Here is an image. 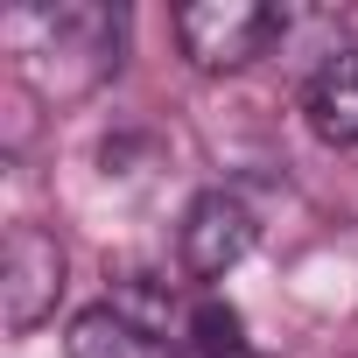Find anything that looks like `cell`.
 I'll use <instances>...</instances> for the list:
<instances>
[{
	"label": "cell",
	"mask_w": 358,
	"mask_h": 358,
	"mask_svg": "<svg viewBox=\"0 0 358 358\" xmlns=\"http://www.w3.org/2000/svg\"><path fill=\"white\" fill-rule=\"evenodd\" d=\"M309 127L330 148H358V50H337L309 78Z\"/></svg>",
	"instance_id": "cell-5"
},
{
	"label": "cell",
	"mask_w": 358,
	"mask_h": 358,
	"mask_svg": "<svg viewBox=\"0 0 358 358\" xmlns=\"http://www.w3.org/2000/svg\"><path fill=\"white\" fill-rule=\"evenodd\" d=\"M64 295V246L43 225H15L0 246V316L8 330H36L43 316H57Z\"/></svg>",
	"instance_id": "cell-3"
},
{
	"label": "cell",
	"mask_w": 358,
	"mask_h": 358,
	"mask_svg": "<svg viewBox=\"0 0 358 358\" xmlns=\"http://www.w3.org/2000/svg\"><path fill=\"white\" fill-rule=\"evenodd\" d=\"M190 351H197V358H239V351H246V344H239V309H225L218 295L197 302V309H190Z\"/></svg>",
	"instance_id": "cell-7"
},
{
	"label": "cell",
	"mask_w": 358,
	"mask_h": 358,
	"mask_svg": "<svg viewBox=\"0 0 358 358\" xmlns=\"http://www.w3.org/2000/svg\"><path fill=\"white\" fill-rule=\"evenodd\" d=\"M239 358H246V351H239Z\"/></svg>",
	"instance_id": "cell-8"
},
{
	"label": "cell",
	"mask_w": 358,
	"mask_h": 358,
	"mask_svg": "<svg viewBox=\"0 0 358 358\" xmlns=\"http://www.w3.org/2000/svg\"><path fill=\"white\" fill-rule=\"evenodd\" d=\"M120 15L99 0H57V8H22L8 15V50L22 57L29 85L50 99H85L120 71Z\"/></svg>",
	"instance_id": "cell-1"
},
{
	"label": "cell",
	"mask_w": 358,
	"mask_h": 358,
	"mask_svg": "<svg viewBox=\"0 0 358 358\" xmlns=\"http://www.w3.org/2000/svg\"><path fill=\"white\" fill-rule=\"evenodd\" d=\"M246 253H253V211L232 190H204L183 211V267L197 281H225Z\"/></svg>",
	"instance_id": "cell-4"
},
{
	"label": "cell",
	"mask_w": 358,
	"mask_h": 358,
	"mask_svg": "<svg viewBox=\"0 0 358 358\" xmlns=\"http://www.w3.org/2000/svg\"><path fill=\"white\" fill-rule=\"evenodd\" d=\"M64 358H162L155 351V330L134 323L127 309H85L71 316V337H64Z\"/></svg>",
	"instance_id": "cell-6"
},
{
	"label": "cell",
	"mask_w": 358,
	"mask_h": 358,
	"mask_svg": "<svg viewBox=\"0 0 358 358\" xmlns=\"http://www.w3.org/2000/svg\"><path fill=\"white\" fill-rule=\"evenodd\" d=\"M176 43L197 71H246L281 43V15L260 0H197V8H176Z\"/></svg>",
	"instance_id": "cell-2"
}]
</instances>
